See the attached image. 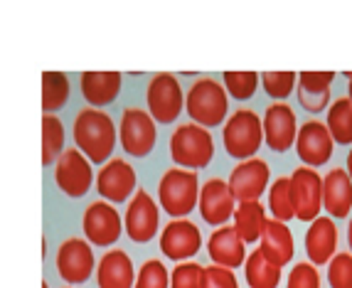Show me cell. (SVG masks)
Wrapping results in <instances>:
<instances>
[{
    "label": "cell",
    "instance_id": "1",
    "mask_svg": "<svg viewBox=\"0 0 352 288\" xmlns=\"http://www.w3.org/2000/svg\"><path fill=\"white\" fill-rule=\"evenodd\" d=\"M118 131L111 116L94 106L82 109L74 118V143L91 163H106L113 155Z\"/></svg>",
    "mask_w": 352,
    "mask_h": 288
},
{
    "label": "cell",
    "instance_id": "2",
    "mask_svg": "<svg viewBox=\"0 0 352 288\" xmlns=\"http://www.w3.org/2000/svg\"><path fill=\"white\" fill-rule=\"evenodd\" d=\"M185 109H188L192 124L205 126V129H214L227 118L229 111V99L227 89L214 79H197L190 87L188 96H185Z\"/></svg>",
    "mask_w": 352,
    "mask_h": 288
},
{
    "label": "cell",
    "instance_id": "3",
    "mask_svg": "<svg viewBox=\"0 0 352 288\" xmlns=\"http://www.w3.org/2000/svg\"><path fill=\"white\" fill-rule=\"evenodd\" d=\"M200 192L202 188L195 170L173 168V170H168L160 177V185H158L160 207L175 219H185L195 210V205H200Z\"/></svg>",
    "mask_w": 352,
    "mask_h": 288
},
{
    "label": "cell",
    "instance_id": "4",
    "mask_svg": "<svg viewBox=\"0 0 352 288\" xmlns=\"http://www.w3.org/2000/svg\"><path fill=\"white\" fill-rule=\"evenodd\" d=\"M222 143L227 155L241 160H249L264 143V121L252 109H239L224 121Z\"/></svg>",
    "mask_w": 352,
    "mask_h": 288
},
{
    "label": "cell",
    "instance_id": "5",
    "mask_svg": "<svg viewBox=\"0 0 352 288\" xmlns=\"http://www.w3.org/2000/svg\"><path fill=\"white\" fill-rule=\"evenodd\" d=\"M170 155L177 165L188 170L207 168L214 158V141L210 131L197 124H182L170 135Z\"/></svg>",
    "mask_w": 352,
    "mask_h": 288
},
{
    "label": "cell",
    "instance_id": "6",
    "mask_svg": "<svg viewBox=\"0 0 352 288\" xmlns=\"http://www.w3.org/2000/svg\"><path fill=\"white\" fill-rule=\"evenodd\" d=\"M155 118L143 109L129 106L121 113V126H118V141L124 151L133 158H146L155 148Z\"/></svg>",
    "mask_w": 352,
    "mask_h": 288
},
{
    "label": "cell",
    "instance_id": "7",
    "mask_svg": "<svg viewBox=\"0 0 352 288\" xmlns=\"http://www.w3.org/2000/svg\"><path fill=\"white\" fill-rule=\"evenodd\" d=\"M148 101V113H151L158 124H173L182 111L185 104V94H182L180 82L175 79V74L160 71L151 79L146 91Z\"/></svg>",
    "mask_w": 352,
    "mask_h": 288
},
{
    "label": "cell",
    "instance_id": "8",
    "mask_svg": "<svg viewBox=\"0 0 352 288\" xmlns=\"http://www.w3.org/2000/svg\"><path fill=\"white\" fill-rule=\"evenodd\" d=\"M54 183L67 197H84L91 190L94 183V173H91V160L79 151V148H69L62 153V158L54 165Z\"/></svg>",
    "mask_w": 352,
    "mask_h": 288
},
{
    "label": "cell",
    "instance_id": "9",
    "mask_svg": "<svg viewBox=\"0 0 352 288\" xmlns=\"http://www.w3.org/2000/svg\"><path fill=\"white\" fill-rule=\"evenodd\" d=\"M291 185H294L296 219L316 222L323 210V175H318L316 168L300 165L291 173Z\"/></svg>",
    "mask_w": 352,
    "mask_h": 288
},
{
    "label": "cell",
    "instance_id": "10",
    "mask_svg": "<svg viewBox=\"0 0 352 288\" xmlns=\"http://www.w3.org/2000/svg\"><path fill=\"white\" fill-rule=\"evenodd\" d=\"M82 230L87 241H91L94 247H111L121 236L124 222H121V214L111 202L96 200L84 210Z\"/></svg>",
    "mask_w": 352,
    "mask_h": 288
},
{
    "label": "cell",
    "instance_id": "11",
    "mask_svg": "<svg viewBox=\"0 0 352 288\" xmlns=\"http://www.w3.org/2000/svg\"><path fill=\"white\" fill-rule=\"evenodd\" d=\"M57 271L69 286L89 281L94 274V249L82 236H69L57 249Z\"/></svg>",
    "mask_w": 352,
    "mask_h": 288
},
{
    "label": "cell",
    "instance_id": "12",
    "mask_svg": "<svg viewBox=\"0 0 352 288\" xmlns=\"http://www.w3.org/2000/svg\"><path fill=\"white\" fill-rule=\"evenodd\" d=\"M269 163L261 158H249L234 165L229 175V190L234 195L236 202H258V197L269 188Z\"/></svg>",
    "mask_w": 352,
    "mask_h": 288
},
{
    "label": "cell",
    "instance_id": "13",
    "mask_svg": "<svg viewBox=\"0 0 352 288\" xmlns=\"http://www.w3.org/2000/svg\"><path fill=\"white\" fill-rule=\"evenodd\" d=\"M264 141L274 153H286L288 148L296 146L298 138V118L296 111L283 101L271 104L264 113Z\"/></svg>",
    "mask_w": 352,
    "mask_h": 288
},
{
    "label": "cell",
    "instance_id": "14",
    "mask_svg": "<svg viewBox=\"0 0 352 288\" xmlns=\"http://www.w3.org/2000/svg\"><path fill=\"white\" fill-rule=\"evenodd\" d=\"M126 234L135 244H146L158 234L160 227V210L146 190H135L133 200L126 207Z\"/></svg>",
    "mask_w": 352,
    "mask_h": 288
},
{
    "label": "cell",
    "instance_id": "15",
    "mask_svg": "<svg viewBox=\"0 0 352 288\" xmlns=\"http://www.w3.org/2000/svg\"><path fill=\"white\" fill-rule=\"evenodd\" d=\"M135 185H138V175H135L133 165L124 158H111L96 175V190L111 205L129 200Z\"/></svg>",
    "mask_w": 352,
    "mask_h": 288
},
{
    "label": "cell",
    "instance_id": "16",
    "mask_svg": "<svg viewBox=\"0 0 352 288\" xmlns=\"http://www.w3.org/2000/svg\"><path fill=\"white\" fill-rule=\"evenodd\" d=\"M202 247L200 227L190 219H173L160 234V252L173 261H188Z\"/></svg>",
    "mask_w": 352,
    "mask_h": 288
},
{
    "label": "cell",
    "instance_id": "17",
    "mask_svg": "<svg viewBox=\"0 0 352 288\" xmlns=\"http://www.w3.org/2000/svg\"><path fill=\"white\" fill-rule=\"evenodd\" d=\"M335 141L328 131V124H320V121H308V124L300 126L298 138H296V153L303 160L308 168H318V165H325L333 155Z\"/></svg>",
    "mask_w": 352,
    "mask_h": 288
},
{
    "label": "cell",
    "instance_id": "18",
    "mask_svg": "<svg viewBox=\"0 0 352 288\" xmlns=\"http://www.w3.org/2000/svg\"><path fill=\"white\" fill-rule=\"evenodd\" d=\"M200 214L207 224L212 227H224L229 217H234L236 212V200L232 190H229L227 180H219V177H212L210 183L202 185L200 192Z\"/></svg>",
    "mask_w": 352,
    "mask_h": 288
},
{
    "label": "cell",
    "instance_id": "19",
    "mask_svg": "<svg viewBox=\"0 0 352 288\" xmlns=\"http://www.w3.org/2000/svg\"><path fill=\"white\" fill-rule=\"evenodd\" d=\"M133 261L124 249L106 252L96 264V286L99 288H135Z\"/></svg>",
    "mask_w": 352,
    "mask_h": 288
},
{
    "label": "cell",
    "instance_id": "20",
    "mask_svg": "<svg viewBox=\"0 0 352 288\" xmlns=\"http://www.w3.org/2000/svg\"><path fill=\"white\" fill-rule=\"evenodd\" d=\"M338 249V224L333 217H318L305 232V254L311 264H330Z\"/></svg>",
    "mask_w": 352,
    "mask_h": 288
},
{
    "label": "cell",
    "instance_id": "21",
    "mask_svg": "<svg viewBox=\"0 0 352 288\" xmlns=\"http://www.w3.org/2000/svg\"><path fill=\"white\" fill-rule=\"evenodd\" d=\"M207 252H210L212 261L217 266L234 271L236 266L247 264V244L236 234L234 227H219L217 232H212L210 241H207Z\"/></svg>",
    "mask_w": 352,
    "mask_h": 288
},
{
    "label": "cell",
    "instance_id": "22",
    "mask_svg": "<svg viewBox=\"0 0 352 288\" xmlns=\"http://www.w3.org/2000/svg\"><path fill=\"white\" fill-rule=\"evenodd\" d=\"M323 207L328 210V217L333 219L350 217L352 177L347 170L333 168L328 175H323Z\"/></svg>",
    "mask_w": 352,
    "mask_h": 288
},
{
    "label": "cell",
    "instance_id": "23",
    "mask_svg": "<svg viewBox=\"0 0 352 288\" xmlns=\"http://www.w3.org/2000/svg\"><path fill=\"white\" fill-rule=\"evenodd\" d=\"M121 84H124L121 71H82L79 74V87H82L84 99L94 109L116 101Z\"/></svg>",
    "mask_w": 352,
    "mask_h": 288
},
{
    "label": "cell",
    "instance_id": "24",
    "mask_svg": "<svg viewBox=\"0 0 352 288\" xmlns=\"http://www.w3.org/2000/svg\"><path fill=\"white\" fill-rule=\"evenodd\" d=\"M335 71H300L298 74V101L305 111L318 113L330 104V87Z\"/></svg>",
    "mask_w": 352,
    "mask_h": 288
},
{
    "label": "cell",
    "instance_id": "25",
    "mask_svg": "<svg viewBox=\"0 0 352 288\" xmlns=\"http://www.w3.org/2000/svg\"><path fill=\"white\" fill-rule=\"evenodd\" d=\"M261 254L271 264L276 266H286L294 259V234L286 227V222H278V219L271 217L264 227V234H261Z\"/></svg>",
    "mask_w": 352,
    "mask_h": 288
},
{
    "label": "cell",
    "instance_id": "26",
    "mask_svg": "<svg viewBox=\"0 0 352 288\" xmlns=\"http://www.w3.org/2000/svg\"><path fill=\"white\" fill-rule=\"evenodd\" d=\"M266 222H269V217H266V210L261 202H239V205H236L234 230H236V234L244 239V244L261 241Z\"/></svg>",
    "mask_w": 352,
    "mask_h": 288
},
{
    "label": "cell",
    "instance_id": "27",
    "mask_svg": "<svg viewBox=\"0 0 352 288\" xmlns=\"http://www.w3.org/2000/svg\"><path fill=\"white\" fill-rule=\"evenodd\" d=\"M244 276H247L249 288H278L281 283V266L271 264L261 249H254L244 264Z\"/></svg>",
    "mask_w": 352,
    "mask_h": 288
},
{
    "label": "cell",
    "instance_id": "28",
    "mask_svg": "<svg viewBox=\"0 0 352 288\" xmlns=\"http://www.w3.org/2000/svg\"><path fill=\"white\" fill-rule=\"evenodd\" d=\"M328 131L335 143L350 146L352 143V101L350 96L335 99L328 111Z\"/></svg>",
    "mask_w": 352,
    "mask_h": 288
},
{
    "label": "cell",
    "instance_id": "29",
    "mask_svg": "<svg viewBox=\"0 0 352 288\" xmlns=\"http://www.w3.org/2000/svg\"><path fill=\"white\" fill-rule=\"evenodd\" d=\"M65 148V126L54 113L42 116V163L52 165L54 160L62 158Z\"/></svg>",
    "mask_w": 352,
    "mask_h": 288
},
{
    "label": "cell",
    "instance_id": "30",
    "mask_svg": "<svg viewBox=\"0 0 352 288\" xmlns=\"http://www.w3.org/2000/svg\"><path fill=\"white\" fill-rule=\"evenodd\" d=\"M269 210L274 219L278 222H288L296 217V205H294V185H291V175L276 177L271 183L269 190Z\"/></svg>",
    "mask_w": 352,
    "mask_h": 288
},
{
    "label": "cell",
    "instance_id": "31",
    "mask_svg": "<svg viewBox=\"0 0 352 288\" xmlns=\"http://www.w3.org/2000/svg\"><path fill=\"white\" fill-rule=\"evenodd\" d=\"M69 99V79L62 71H45L42 74V109L45 113L59 111Z\"/></svg>",
    "mask_w": 352,
    "mask_h": 288
},
{
    "label": "cell",
    "instance_id": "32",
    "mask_svg": "<svg viewBox=\"0 0 352 288\" xmlns=\"http://www.w3.org/2000/svg\"><path fill=\"white\" fill-rule=\"evenodd\" d=\"M224 89L227 94H232V99L236 101H247L254 96L258 82H261V74L256 71H224Z\"/></svg>",
    "mask_w": 352,
    "mask_h": 288
},
{
    "label": "cell",
    "instance_id": "33",
    "mask_svg": "<svg viewBox=\"0 0 352 288\" xmlns=\"http://www.w3.org/2000/svg\"><path fill=\"white\" fill-rule=\"evenodd\" d=\"M296 82H298V74H296V71H264V74H261L264 91L271 99H278V101L291 96Z\"/></svg>",
    "mask_w": 352,
    "mask_h": 288
},
{
    "label": "cell",
    "instance_id": "34",
    "mask_svg": "<svg viewBox=\"0 0 352 288\" xmlns=\"http://www.w3.org/2000/svg\"><path fill=\"white\" fill-rule=\"evenodd\" d=\"M135 288H170V274L160 259H148L138 269Z\"/></svg>",
    "mask_w": 352,
    "mask_h": 288
},
{
    "label": "cell",
    "instance_id": "35",
    "mask_svg": "<svg viewBox=\"0 0 352 288\" xmlns=\"http://www.w3.org/2000/svg\"><path fill=\"white\" fill-rule=\"evenodd\" d=\"M330 288H352V252L335 254L328 264Z\"/></svg>",
    "mask_w": 352,
    "mask_h": 288
},
{
    "label": "cell",
    "instance_id": "36",
    "mask_svg": "<svg viewBox=\"0 0 352 288\" xmlns=\"http://www.w3.org/2000/svg\"><path fill=\"white\" fill-rule=\"evenodd\" d=\"M205 283V266L195 261H182L180 266L173 269L170 288H202Z\"/></svg>",
    "mask_w": 352,
    "mask_h": 288
},
{
    "label": "cell",
    "instance_id": "37",
    "mask_svg": "<svg viewBox=\"0 0 352 288\" xmlns=\"http://www.w3.org/2000/svg\"><path fill=\"white\" fill-rule=\"evenodd\" d=\"M286 288H320V274L311 261H298L288 274Z\"/></svg>",
    "mask_w": 352,
    "mask_h": 288
},
{
    "label": "cell",
    "instance_id": "38",
    "mask_svg": "<svg viewBox=\"0 0 352 288\" xmlns=\"http://www.w3.org/2000/svg\"><path fill=\"white\" fill-rule=\"evenodd\" d=\"M202 288H239V283H236V276L232 269L212 264L205 269V283H202Z\"/></svg>",
    "mask_w": 352,
    "mask_h": 288
},
{
    "label": "cell",
    "instance_id": "39",
    "mask_svg": "<svg viewBox=\"0 0 352 288\" xmlns=\"http://www.w3.org/2000/svg\"><path fill=\"white\" fill-rule=\"evenodd\" d=\"M345 77H347V96H350V101H352V71H347Z\"/></svg>",
    "mask_w": 352,
    "mask_h": 288
},
{
    "label": "cell",
    "instance_id": "40",
    "mask_svg": "<svg viewBox=\"0 0 352 288\" xmlns=\"http://www.w3.org/2000/svg\"><path fill=\"white\" fill-rule=\"evenodd\" d=\"M347 241H350V252H352V217H350V224H347Z\"/></svg>",
    "mask_w": 352,
    "mask_h": 288
},
{
    "label": "cell",
    "instance_id": "41",
    "mask_svg": "<svg viewBox=\"0 0 352 288\" xmlns=\"http://www.w3.org/2000/svg\"><path fill=\"white\" fill-rule=\"evenodd\" d=\"M347 173H350V177H352V151H350V155H347Z\"/></svg>",
    "mask_w": 352,
    "mask_h": 288
},
{
    "label": "cell",
    "instance_id": "42",
    "mask_svg": "<svg viewBox=\"0 0 352 288\" xmlns=\"http://www.w3.org/2000/svg\"><path fill=\"white\" fill-rule=\"evenodd\" d=\"M42 288H50V286H47V283H42Z\"/></svg>",
    "mask_w": 352,
    "mask_h": 288
},
{
    "label": "cell",
    "instance_id": "43",
    "mask_svg": "<svg viewBox=\"0 0 352 288\" xmlns=\"http://www.w3.org/2000/svg\"><path fill=\"white\" fill-rule=\"evenodd\" d=\"M67 288H72V286H67Z\"/></svg>",
    "mask_w": 352,
    "mask_h": 288
}]
</instances>
